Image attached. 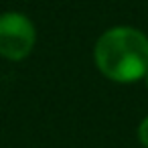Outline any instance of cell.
<instances>
[{
    "instance_id": "cell-1",
    "label": "cell",
    "mask_w": 148,
    "mask_h": 148,
    "mask_svg": "<svg viewBox=\"0 0 148 148\" xmlns=\"http://www.w3.org/2000/svg\"><path fill=\"white\" fill-rule=\"evenodd\" d=\"M101 75L116 83H134L148 73V37L134 27L108 29L93 47Z\"/></svg>"
},
{
    "instance_id": "cell-2",
    "label": "cell",
    "mask_w": 148,
    "mask_h": 148,
    "mask_svg": "<svg viewBox=\"0 0 148 148\" xmlns=\"http://www.w3.org/2000/svg\"><path fill=\"white\" fill-rule=\"evenodd\" d=\"M37 43L33 21L16 10L0 14V57L8 61H23L31 55Z\"/></svg>"
},
{
    "instance_id": "cell-4",
    "label": "cell",
    "mask_w": 148,
    "mask_h": 148,
    "mask_svg": "<svg viewBox=\"0 0 148 148\" xmlns=\"http://www.w3.org/2000/svg\"><path fill=\"white\" fill-rule=\"evenodd\" d=\"M144 81H146V87H148V73H146V77H144Z\"/></svg>"
},
{
    "instance_id": "cell-3",
    "label": "cell",
    "mask_w": 148,
    "mask_h": 148,
    "mask_svg": "<svg viewBox=\"0 0 148 148\" xmlns=\"http://www.w3.org/2000/svg\"><path fill=\"white\" fill-rule=\"evenodd\" d=\"M138 140H140V144L144 146V148H148V116L140 122V126H138Z\"/></svg>"
}]
</instances>
